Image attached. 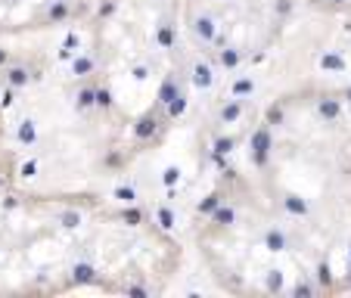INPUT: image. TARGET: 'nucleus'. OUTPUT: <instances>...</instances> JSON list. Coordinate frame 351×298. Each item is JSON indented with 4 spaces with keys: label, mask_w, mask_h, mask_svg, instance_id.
Wrapping results in <instances>:
<instances>
[{
    "label": "nucleus",
    "mask_w": 351,
    "mask_h": 298,
    "mask_svg": "<svg viewBox=\"0 0 351 298\" xmlns=\"http://www.w3.org/2000/svg\"><path fill=\"white\" fill-rule=\"evenodd\" d=\"M199 245L236 295L351 292V84H302L255 115Z\"/></svg>",
    "instance_id": "obj_1"
},
{
    "label": "nucleus",
    "mask_w": 351,
    "mask_h": 298,
    "mask_svg": "<svg viewBox=\"0 0 351 298\" xmlns=\"http://www.w3.org/2000/svg\"><path fill=\"white\" fill-rule=\"evenodd\" d=\"M302 10V0H193L190 28L224 65H239L268 53Z\"/></svg>",
    "instance_id": "obj_2"
},
{
    "label": "nucleus",
    "mask_w": 351,
    "mask_h": 298,
    "mask_svg": "<svg viewBox=\"0 0 351 298\" xmlns=\"http://www.w3.org/2000/svg\"><path fill=\"white\" fill-rule=\"evenodd\" d=\"M308 13H320V16H351V0H302Z\"/></svg>",
    "instance_id": "obj_3"
}]
</instances>
